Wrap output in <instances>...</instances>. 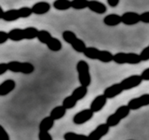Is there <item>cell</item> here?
I'll list each match as a JSON object with an SVG mask.
<instances>
[{"instance_id": "4", "label": "cell", "mask_w": 149, "mask_h": 140, "mask_svg": "<svg viewBox=\"0 0 149 140\" xmlns=\"http://www.w3.org/2000/svg\"><path fill=\"white\" fill-rule=\"evenodd\" d=\"M63 38L66 43L70 44L72 48L79 53H83L85 49L87 48L86 43L82 39L78 38L77 35L73 31L65 30L63 32Z\"/></svg>"}, {"instance_id": "13", "label": "cell", "mask_w": 149, "mask_h": 140, "mask_svg": "<svg viewBox=\"0 0 149 140\" xmlns=\"http://www.w3.org/2000/svg\"><path fill=\"white\" fill-rule=\"evenodd\" d=\"M122 92H123V89L121 88L120 84L116 83V84H113V85L105 88L104 90L102 95H104L106 99H113V98L121 94Z\"/></svg>"}, {"instance_id": "19", "label": "cell", "mask_w": 149, "mask_h": 140, "mask_svg": "<svg viewBox=\"0 0 149 140\" xmlns=\"http://www.w3.org/2000/svg\"><path fill=\"white\" fill-rule=\"evenodd\" d=\"M47 47L48 49L53 52H58L63 48V44L57 37H54V36H51V38L47 42Z\"/></svg>"}, {"instance_id": "9", "label": "cell", "mask_w": 149, "mask_h": 140, "mask_svg": "<svg viewBox=\"0 0 149 140\" xmlns=\"http://www.w3.org/2000/svg\"><path fill=\"white\" fill-rule=\"evenodd\" d=\"M142 82L143 80L140 78V75H132V76L124 78L122 81L119 82V84L121 88L123 89V91H128L135 87H138Z\"/></svg>"}, {"instance_id": "34", "label": "cell", "mask_w": 149, "mask_h": 140, "mask_svg": "<svg viewBox=\"0 0 149 140\" xmlns=\"http://www.w3.org/2000/svg\"><path fill=\"white\" fill-rule=\"evenodd\" d=\"M8 40V33L5 31H0V45H2Z\"/></svg>"}, {"instance_id": "24", "label": "cell", "mask_w": 149, "mask_h": 140, "mask_svg": "<svg viewBox=\"0 0 149 140\" xmlns=\"http://www.w3.org/2000/svg\"><path fill=\"white\" fill-rule=\"evenodd\" d=\"M87 93H88V88L83 87V86H79L74 89L71 95L77 101H79V100H82L83 98L87 95Z\"/></svg>"}, {"instance_id": "8", "label": "cell", "mask_w": 149, "mask_h": 140, "mask_svg": "<svg viewBox=\"0 0 149 140\" xmlns=\"http://www.w3.org/2000/svg\"><path fill=\"white\" fill-rule=\"evenodd\" d=\"M149 105V94L148 93H144V94L132 98V100H130L128 105H126L128 106V108L130 110H137L139 108H141L143 106H146Z\"/></svg>"}, {"instance_id": "37", "label": "cell", "mask_w": 149, "mask_h": 140, "mask_svg": "<svg viewBox=\"0 0 149 140\" xmlns=\"http://www.w3.org/2000/svg\"><path fill=\"white\" fill-rule=\"evenodd\" d=\"M107 4L111 8H116L119 4V0H107Z\"/></svg>"}, {"instance_id": "14", "label": "cell", "mask_w": 149, "mask_h": 140, "mask_svg": "<svg viewBox=\"0 0 149 140\" xmlns=\"http://www.w3.org/2000/svg\"><path fill=\"white\" fill-rule=\"evenodd\" d=\"M107 103V99L102 95V94H99L97 95L94 99L92 100V102L90 105V109L93 112V113H96V112L101 111L102 108L104 107V106Z\"/></svg>"}, {"instance_id": "22", "label": "cell", "mask_w": 149, "mask_h": 140, "mask_svg": "<svg viewBox=\"0 0 149 140\" xmlns=\"http://www.w3.org/2000/svg\"><path fill=\"white\" fill-rule=\"evenodd\" d=\"M8 39L15 42L24 39L23 38V30L22 28H13V29H11L8 33Z\"/></svg>"}, {"instance_id": "27", "label": "cell", "mask_w": 149, "mask_h": 140, "mask_svg": "<svg viewBox=\"0 0 149 140\" xmlns=\"http://www.w3.org/2000/svg\"><path fill=\"white\" fill-rule=\"evenodd\" d=\"M77 103V101L74 99V98L72 95H68V96H66L63 99L62 106L66 110L67 109H72V108H74V106H76Z\"/></svg>"}, {"instance_id": "33", "label": "cell", "mask_w": 149, "mask_h": 140, "mask_svg": "<svg viewBox=\"0 0 149 140\" xmlns=\"http://www.w3.org/2000/svg\"><path fill=\"white\" fill-rule=\"evenodd\" d=\"M140 15V22H142L143 23H149V12L144 11Z\"/></svg>"}, {"instance_id": "38", "label": "cell", "mask_w": 149, "mask_h": 140, "mask_svg": "<svg viewBox=\"0 0 149 140\" xmlns=\"http://www.w3.org/2000/svg\"><path fill=\"white\" fill-rule=\"evenodd\" d=\"M3 14H4V10H3V8H1V6H0V19H2Z\"/></svg>"}, {"instance_id": "5", "label": "cell", "mask_w": 149, "mask_h": 140, "mask_svg": "<svg viewBox=\"0 0 149 140\" xmlns=\"http://www.w3.org/2000/svg\"><path fill=\"white\" fill-rule=\"evenodd\" d=\"M8 70L13 73H22L23 75H30L35 71V65L29 62H19L10 61L7 64Z\"/></svg>"}, {"instance_id": "2", "label": "cell", "mask_w": 149, "mask_h": 140, "mask_svg": "<svg viewBox=\"0 0 149 140\" xmlns=\"http://www.w3.org/2000/svg\"><path fill=\"white\" fill-rule=\"evenodd\" d=\"M76 68L78 74V81L80 83V86L88 88L91 83L90 65L86 61L80 60L77 62Z\"/></svg>"}, {"instance_id": "35", "label": "cell", "mask_w": 149, "mask_h": 140, "mask_svg": "<svg viewBox=\"0 0 149 140\" xmlns=\"http://www.w3.org/2000/svg\"><path fill=\"white\" fill-rule=\"evenodd\" d=\"M140 78H142V80H146L148 81L149 80V68L144 69L142 72V74L140 75Z\"/></svg>"}, {"instance_id": "17", "label": "cell", "mask_w": 149, "mask_h": 140, "mask_svg": "<svg viewBox=\"0 0 149 140\" xmlns=\"http://www.w3.org/2000/svg\"><path fill=\"white\" fill-rule=\"evenodd\" d=\"M16 88V82L13 79H6L0 84V96H6Z\"/></svg>"}, {"instance_id": "28", "label": "cell", "mask_w": 149, "mask_h": 140, "mask_svg": "<svg viewBox=\"0 0 149 140\" xmlns=\"http://www.w3.org/2000/svg\"><path fill=\"white\" fill-rule=\"evenodd\" d=\"M51 34L47 30H38V34H37V36L36 38L38 39L41 43L43 44H47V42H48L50 38H51Z\"/></svg>"}, {"instance_id": "29", "label": "cell", "mask_w": 149, "mask_h": 140, "mask_svg": "<svg viewBox=\"0 0 149 140\" xmlns=\"http://www.w3.org/2000/svg\"><path fill=\"white\" fill-rule=\"evenodd\" d=\"M71 8L74 9H84L88 8V0H72Z\"/></svg>"}, {"instance_id": "21", "label": "cell", "mask_w": 149, "mask_h": 140, "mask_svg": "<svg viewBox=\"0 0 149 140\" xmlns=\"http://www.w3.org/2000/svg\"><path fill=\"white\" fill-rule=\"evenodd\" d=\"M54 126V120L50 117H46L40 121L39 123V132H49V130L52 129Z\"/></svg>"}, {"instance_id": "36", "label": "cell", "mask_w": 149, "mask_h": 140, "mask_svg": "<svg viewBox=\"0 0 149 140\" xmlns=\"http://www.w3.org/2000/svg\"><path fill=\"white\" fill-rule=\"evenodd\" d=\"M8 71V65L6 63H0V76Z\"/></svg>"}, {"instance_id": "11", "label": "cell", "mask_w": 149, "mask_h": 140, "mask_svg": "<svg viewBox=\"0 0 149 140\" xmlns=\"http://www.w3.org/2000/svg\"><path fill=\"white\" fill-rule=\"evenodd\" d=\"M93 112L90 109V108H86L83 109L81 111L77 112V113L74 116L73 118V123L77 125H80L83 123H86L87 121H88L92 119L93 117Z\"/></svg>"}, {"instance_id": "15", "label": "cell", "mask_w": 149, "mask_h": 140, "mask_svg": "<svg viewBox=\"0 0 149 140\" xmlns=\"http://www.w3.org/2000/svg\"><path fill=\"white\" fill-rule=\"evenodd\" d=\"M49 9H50V4L44 1L37 2L31 8L32 14H36V15H44V14L49 11Z\"/></svg>"}, {"instance_id": "30", "label": "cell", "mask_w": 149, "mask_h": 140, "mask_svg": "<svg viewBox=\"0 0 149 140\" xmlns=\"http://www.w3.org/2000/svg\"><path fill=\"white\" fill-rule=\"evenodd\" d=\"M138 55H139V58L141 62H146V61H148L149 60V46L146 47V48L141 51V53Z\"/></svg>"}, {"instance_id": "6", "label": "cell", "mask_w": 149, "mask_h": 140, "mask_svg": "<svg viewBox=\"0 0 149 140\" xmlns=\"http://www.w3.org/2000/svg\"><path fill=\"white\" fill-rule=\"evenodd\" d=\"M130 110L128 108L127 106H120L118 109H116L113 114L108 116V118L106 120V125L109 128L111 127H116V125H118L119 123L126 117H128L130 114Z\"/></svg>"}, {"instance_id": "25", "label": "cell", "mask_w": 149, "mask_h": 140, "mask_svg": "<svg viewBox=\"0 0 149 140\" xmlns=\"http://www.w3.org/2000/svg\"><path fill=\"white\" fill-rule=\"evenodd\" d=\"M53 7L58 10H67L71 8V1L70 0H56L53 2Z\"/></svg>"}, {"instance_id": "7", "label": "cell", "mask_w": 149, "mask_h": 140, "mask_svg": "<svg viewBox=\"0 0 149 140\" xmlns=\"http://www.w3.org/2000/svg\"><path fill=\"white\" fill-rule=\"evenodd\" d=\"M113 61L118 64H138L141 63L139 55L134 52H118L113 55Z\"/></svg>"}, {"instance_id": "12", "label": "cell", "mask_w": 149, "mask_h": 140, "mask_svg": "<svg viewBox=\"0 0 149 140\" xmlns=\"http://www.w3.org/2000/svg\"><path fill=\"white\" fill-rule=\"evenodd\" d=\"M120 19L121 22L126 25H134L140 22V15L134 11H128L123 13L120 16Z\"/></svg>"}, {"instance_id": "18", "label": "cell", "mask_w": 149, "mask_h": 140, "mask_svg": "<svg viewBox=\"0 0 149 140\" xmlns=\"http://www.w3.org/2000/svg\"><path fill=\"white\" fill-rule=\"evenodd\" d=\"M104 23L107 26H116L121 22L120 15L116 13H111L104 18Z\"/></svg>"}, {"instance_id": "26", "label": "cell", "mask_w": 149, "mask_h": 140, "mask_svg": "<svg viewBox=\"0 0 149 140\" xmlns=\"http://www.w3.org/2000/svg\"><path fill=\"white\" fill-rule=\"evenodd\" d=\"M64 140H88V136L85 134H77L74 132H67L63 135Z\"/></svg>"}, {"instance_id": "20", "label": "cell", "mask_w": 149, "mask_h": 140, "mask_svg": "<svg viewBox=\"0 0 149 140\" xmlns=\"http://www.w3.org/2000/svg\"><path fill=\"white\" fill-rule=\"evenodd\" d=\"M65 113H66V109H65L63 106H55L54 108L51 109L49 117L55 121L57 120H61L62 118H63Z\"/></svg>"}, {"instance_id": "1", "label": "cell", "mask_w": 149, "mask_h": 140, "mask_svg": "<svg viewBox=\"0 0 149 140\" xmlns=\"http://www.w3.org/2000/svg\"><path fill=\"white\" fill-rule=\"evenodd\" d=\"M83 54L91 60H99L102 63H110L113 61V53L108 50H102L95 47H87Z\"/></svg>"}, {"instance_id": "10", "label": "cell", "mask_w": 149, "mask_h": 140, "mask_svg": "<svg viewBox=\"0 0 149 140\" xmlns=\"http://www.w3.org/2000/svg\"><path fill=\"white\" fill-rule=\"evenodd\" d=\"M109 127L106 125V123H101L97 127L91 131L90 134L87 135L88 140H101L102 137L106 135L109 132Z\"/></svg>"}, {"instance_id": "3", "label": "cell", "mask_w": 149, "mask_h": 140, "mask_svg": "<svg viewBox=\"0 0 149 140\" xmlns=\"http://www.w3.org/2000/svg\"><path fill=\"white\" fill-rule=\"evenodd\" d=\"M32 15L31 8L29 7H22L18 9H8L4 11L2 20L5 22H15L21 18H28Z\"/></svg>"}, {"instance_id": "39", "label": "cell", "mask_w": 149, "mask_h": 140, "mask_svg": "<svg viewBox=\"0 0 149 140\" xmlns=\"http://www.w3.org/2000/svg\"><path fill=\"white\" fill-rule=\"evenodd\" d=\"M129 140H133V139H129Z\"/></svg>"}, {"instance_id": "32", "label": "cell", "mask_w": 149, "mask_h": 140, "mask_svg": "<svg viewBox=\"0 0 149 140\" xmlns=\"http://www.w3.org/2000/svg\"><path fill=\"white\" fill-rule=\"evenodd\" d=\"M38 139L39 140H53L52 136H51V134L49 132H39Z\"/></svg>"}, {"instance_id": "31", "label": "cell", "mask_w": 149, "mask_h": 140, "mask_svg": "<svg viewBox=\"0 0 149 140\" xmlns=\"http://www.w3.org/2000/svg\"><path fill=\"white\" fill-rule=\"evenodd\" d=\"M0 140H10L9 134L1 124H0Z\"/></svg>"}, {"instance_id": "16", "label": "cell", "mask_w": 149, "mask_h": 140, "mask_svg": "<svg viewBox=\"0 0 149 140\" xmlns=\"http://www.w3.org/2000/svg\"><path fill=\"white\" fill-rule=\"evenodd\" d=\"M88 8L97 14H104L107 11V8L105 5L100 1H96V0L88 1Z\"/></svg>"}, {"instance_id": "23", "label": "cell", "mask_w": 149, "mask_h": 140, "mask_svg": "<svg viewBox=\"0 0 149 140\" xmlns=\"http://www.w3.org/2000/svg\"><path fill=\"white\" fill-rule=\"evenodd\" d=\"M22 30H23V38L28 39V40H32V39L36 38L37 34H38V30L34 26L26 27Z\"/></svg>"}]
</instances>
